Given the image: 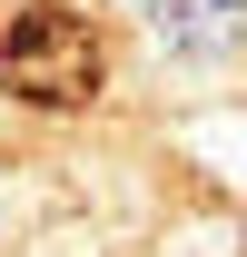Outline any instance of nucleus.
Instances as JSON below:
<instances>
[{
    "instance_id": "nucleus-1",
    "label": "nucleus",
    "mask_w": 247,
    "mask_h": 257,
    "mask_svg": "<svg viewBox=\"0 0 247 257\" xmlns=\"http://www.w3.org/2000/svg\"><path fill=\"white\" fill-rule=\"evenodd\" d=\"M0 89L30 109H89L99 99V40L79 10H20L0 40Z\"/></svg>"
},
{
    "instance_id": "nucleus-2",
    "label": "nucleus",
    "mask_w": 247,
    "mask_h": 257,
    "mask_svg": "<svg viewBox=\"0 0 247 257\" xmlns=\"http://www.w3.org/2000/svg\"><path fill=\"white\" fill-rule=\"evenodd\" d=\"M149 30L178 60H227L247 40V0H149Z\"/></svg>"
}]
</instances>
